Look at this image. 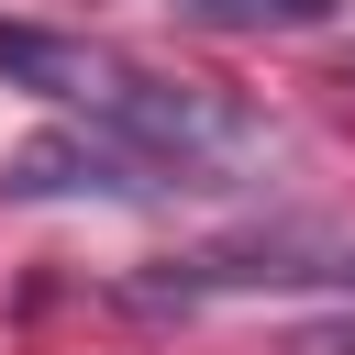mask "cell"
<instances>
[{"instance_id":"1","label":"cell","mask_w":355,"mask_h":355,"mask_svg":"<svg viewBox=\"0 0 355 355\" xmlns=\"http://www.w3.org/2000/svg\"><path fill=\"white\" fill-rule=\"evenodd\" d=\"M0 189H11V200H155V189H166V166H155L144 144H122L111 122H67V133L11 144Z\"/></svg>"},{"instance_id":"3","label":"cell","mask_w":355,"mask_h":355,"mask_svg":"<svg viewBox=\"0 0 355 355\" xmlns=\"http://www.w3.org/2000/svg\"><path fill=\"white\" fill-rule=\"evenodd\" d=\"M189 22H322L333 0H178Z\"/></svg>"},{"instance_id":"4","label":"cell","mask_w":355,"mask_h":355,"mask_svg":"<svg viewBox=\"0 0 355 355\" xmlns=\"http://www.w3.org/2000/svg\"><path fill=\"white\" fill-rule=\"evenodd\" d=\"M300 355H355V322H344V333H311Z\"/></svg>"},{"instance_id":"2","label":"cell","mask_w":355,"mask_h":355,"mask_svg":"<svg viewBox=\"0 0 355 355\" xmlns=\"http://www.w3.org/2000/svg\"><path fill=\"white\" fill-rule=\"evenodd\" d=\"M0 78L11 89H44V100H78V111H100V89L122 78L100 44H67V33H33V22H0Z\"/></svg>"}]
</instances>
